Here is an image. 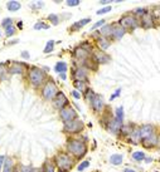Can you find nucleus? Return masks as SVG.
Returning a JSON list of instances; mask_svg holds the SVG:
<instances>
[{"label": "nucleus", "instance_id": "obj_1", "mask_svg": "<svg viewBox=\"0 0 160 172\" xmlns=\"http://www.w3.org/2000/svg\"><path fill=\"white\" fill-rule=\"evenodd\" d=\"M67 149H68V152L71 155H73L74 157L81 158V157H83L86 155L87 146H86V143L81 140H71V141H68Z\"/></svg>", "mask_w": 160, "mask_h": 172}, {"label": "nucleus", "instance_id": "obj_2", "mask_svg": "<svg viewBox=\"0 0 160 172\" xmlns=\"http://www.w3.org/2000/svg\"><path fill=\"white\" fill-rule=\"evenodd\" d=\"M45 78H47V74L40 68H37V67L30 68V70H29V81L34 87H39V85H42L44 83Z\"/></svg>", "mask_w": 160, "mask_h": 172}, {"label": "nucleus", "instance_id": "obj_3", "mask_svg": "<svg viewBox=\"0 0 160 172\" xmlns=\"http://www.w3.org/2000/svg\"><path fill=\"white\" fill-rule=\"evenodd\" d=\"M57 94H58V88H57V85H55V83L53 81H48L44 84L43 89H42V96H43L44 99H47V101H52Z\"/></svg>", "mask_w": 160, "mask_h": 172}, {"label": "nucleus", "instance_id": "obj_4", "mask_svg": "<svg viewBox=\"0 0 160 172\" xmlns=\"http://www.w3.org/2000/svg\"><path fill=\"white\" fill-rule=\"evenodd\" d=\"M55 163L62 171H68L73 166V160L67 153H59L55 156Z\"/></svg>", "mask_w": 160, "mask_h": 172}, {"label": "nucleus", "instance_id": "obj_5", "mask_svg": "<svg viewBox=\"0 0 160 172\" xmlns=\"http://www.w3.org/2000/svg\"><path fill=\"white\" fill-rule=\"evenodd\" d=\"M82 130H83V122L81 119H78V118L72 119L69 122H66L64 128H63V131L66 133H78Z\"/></svg>", "mask_w": 160, "mask_h": 172}, {"label": "nucleus", "instance_id": "obj_6", "mask_svg": "<svg viewBox=\"0 0 160 172\" xmlns=\"http://www.w3.org/2000/svg\"><path fill=\"white\" fill-rule=\"evenodd\" d=\"M59 116H61V119L66 123V122H69V121L77 118V112H76L71 106H66L64 108L61 109Z\"/></svg>", "mask_w": 160, "mask_h": 172}, {"label": "nucleus", "instance_id": "obj_7", "mask_svg": "<svg viewBox=\"0 0 160 172\" xmlns=\"http://www.w3.org/2000/svg\"><path fill=\"white\" fill-rule=\"evenodd\" d=\"M120 26L124 29H135L139 26V21L131 15H125L120 19Z\"/></svg>", "mask_w": 160, "mask_h": 172}, {"label": "nucleus", "instance_id": "obj_8", "mask_svg": "<svg viewBox=\"0 0 160 172\" xmlns=\"http://www.w3.org/2000/svg\"><path fill=\"white\" fill-rule=\"evenodd\" d=\"M133 133L136 136V140H144L154 133V128H152L151 124H144L141 128H139L137 131H135Z\"/></svg>", "mask_w": 160, "mask_h": 172}, {"label": "nucleus", "instance_id": "obj_9", "mask_svg": "<svg viewBox=\"0 0 160 172\" xmlns=\"http://www.w3.org/2000/svg\"><path fill=\"white\" fill-rule=\"evenodd\" d=\"M53 104L55 108H58L59 111L62 108H64V107L68 104V99L67 97L64 96V93H62V92H58V94L54 97V101H53Z\"/></svg>", "mask_w": 160, "mask_h": 172}, {"label": "nucleus", "instance_id": "obj_10", "mask_svg": "<svg viewBox=\"0 0 160 172\" xmlns=\"http://www.w3.org/2000/svg\"><path fill=\"white\" fill-rule=\"evenodd\" d=\"M121 127H122V123L119 121V119H116V118H112V119H110L108 121V123H107V130L110 133H119L121 131Z\"/></svg>", "mask_w": 160, "mask_h": 172}, {"label": "nucleus", "instance_id": "obj_11", "mask_svg": "<svg viewBox=\"0 0 160 172\" xmlns=\"http://www.w3.org/2000/svg\"><path fill=\"white\" fill-rule=\"evenodd\" d=\"M91 106L95 112H101L102 108L105 107V102H103V98L100 94H95L93 99L91 101Z\"/></svg>", "mask_w": 160, "mask_h": 172}, {"label": "nucleus", "instance_id": "obj_12", "mask_svg": "<svg viewBox=\"0 0 160 172\" xmlns=\"http://www.w3.org/2000/svg\"><path fill=\"white\" fill-rule=\"evenodd\" d=\"M24 64L23 63H18V62H13L11 66L9 67V73L10 74H23L24 72Z\"/></svg>", "mask_w": 160, "mask_h": 172}, {"label": "nucleus", "instance_id": "obj_13", "mask_svg": "<svg viewBox=\"0 0 160 172\" xmlns=\"http://www.w3.org/2000/svg\"><path fill=\"white\" fill-rule=\"evenodd\" d=\"M73 77L76 81H81V82H85L87 81V69L86 68H77L74 72H73Z\"/></svg>", "mask_w": 160, "mask_h": 172}, {"label": "nucleus", "instance_id": "obj_14", "mask_svg": "<svg viewBox=\"0 0 160 172\" xmlns=\"http://www.w3.org/2000/svg\"><path fill=\"white\" fill-rule=\"evenodd\" d=\"M93 58L96 63H100V64H106L110 62V57L105 52H100V51L93 53Z\"/></svg>", "mask_w": 160, "mask_h": 172}, {"label": "nucleus", "instance_id": "obj_15", "mask_svg": "<svg viewBox=\"0 0 160 172\" xmlns=\"http://www.w3.org/2000/svg\"><path fill=\"white\" fill-rule=\"evenodd\" d=\"M74 57L77 58L78 60H82V62H86L88 59V57H89V52L85 51V49H82L81 47L77 48L74 51Z\"/></svg>", "mask_w": 160, "mask_h": 172}, {"label": "nucleus", "instance_id": "obj_16", "mask_svg": "<svg viewBox=\"0 0 160 172\" xmlns=\"http://www.w3.org/2000/svg\"><path fill=\"white\" fill-rule=\"evenodd\" d=\"M125 34V29L120 25H112V33L111 35L115 38V39H121Z\"/></svg>", "mask_w": 160, "mask_h": 172}, {"label": "nucleus", "instance_id": "obj_17", "mask_svg": "<svg viewBox=\"0 0 160 172\" xmlns=\"http://www.w3.org/2000/svg\"><path fill=\"white\" fill-rule=\"evenodd\" d=\"M152 17H151V14L150 13H145L144 15L141 17V24L145 26V28H151L152 25H154V23H152Z\"/></svg>", "mask_w": 160, "mask_h": 172}, {"label": "nucleus", "instance_id": "obj_18", "mask_svg": "<svg viewBox=\"0 0 160 172\" xmlns=\"http://www.w3.org/2000/svg\"><path fill=\"white\" fill-rule=\"evenodd\" d=\"M143 143H144L145 147H152V146H155L156 143H158V138H156L155 133H152L151 136H149V137L144 138V140H143Z\"/></svg>", "mask_w": 160, "mask_h": 172}, {"label": "nucleus", "instance_id": "obj_19", "mask_svg": "<svg viewBox=\"0 0 160 172\" xmlns=\"http://www.w3.org/2000/svg\"><path fill=\"white\" fill-rule=\"evenodd\" d=\"M89 21H91V19L89 18H86V19H82V20H80V21H77V23H74L72 26H71V30H78V29H81V28H83L85 25H87Z\"/></svg>", "mask_w": 160, "mask_h": 172}, {"label": "nucleus", "instance_id": "obj_20", "mask_svg": "<svg viewBox=\"0 0 160 172\" xmlns=\"http://www.w3.org/2000/svg\"><path fill=\"white\" fill-rule=\"evenodd\" d=\"M8 73H9V70L6 68V66L4 63H0V81L8 79Z\"/></svg>", "mask_w": 160, "mask_h": 172}, {"label": "nucleus", "instance_id": "obj_21", "mask_svg": "<svg viewBox=\"0 0 160 172\" xmlns=\"http://www.w3.org/2000/svg\"><path fill=\"white\" fill-rule=\"evenodd\" d=\"M54 70L57 72V73H59V74L66 73V72H67V64L64 62H58L57 64H55Z\"/></svg>", "mask_w": 160, "mask_h": 172}, {"label": "nucleus", "instance_id": "obj_22", "mask_svg": "<svg viewBox=\"0 0 160 172\" xmlns=\"http://www.w3.org/2000/svg\"><path fill=\"white\" fill-rule=\"evenodd\" d=\"M6 8L9 9V11H17V10H19L20 8H22V4H20L19 2H9L8 4H6Z\"/></svg>", "mask_w": 160, "mask_h": 172}, {"label": "nucleus", "instance_id": "obj_23", "mask_svg": "<svg viewBox=\"0 0 160 172\" xmlns=\"http://www.w3.org/2000/svg\"><path fill=\"white\" fill-rule=\"evenodd\" d=\"M110 162L117 166V164H121L122 163V155H112L110 157Z\"/></svg>", "mask_w": 160, "mask_h": 172}, {"label": "nucleus", "instance_id": "obj_24", "mask_svg": "<svg viewBox=\"0 0 160 172\" xmlns=\"http://www.w3.org/2000/svg\"><path fill=\"white\" fill-rule=\"evenodd\" d=\"M97 43H99V47L102 49V51H106V49L110 47V44H111V43L107 39H105V38H100L99 40H97Z\"/></svg>", "mask_w": 160, "mask_h": 172}, {"label": "nucleus", "instance_id": "obj_25", "mask_svg": "<svg viewBox=\"0 0 160 172\" xmlns=\"http://www.w3.org/2000/svg\"><path fill=\"white\" fill-rule=\"evenodd\" d=\"M112 33V25H103L102 29L100 30V34L103 35V37H107V35H111Z\"/></svg>", "mask_w": 160, "mask_h": 172}, {"label": "nucleus", "instance_id": "obj_26", "mask_svg": "<svg viewBox=\"0 0 160 172\" xmlns=\"http://www.w3.org/2000/svg\"><path fill=\"white\" fill-rule=\"evenodd\" d=\"M3 172H13V161L10 158H5V161H4V171Z\"/></svg>", "mask_w": 160, "mask_h": 172}, {"label": "nucleus", "instance_id": "obj_27", "mask_svg": "<svg viewBox=\"0 0 160 172\" xmlns=\"http://www.w3.org/2000/svg\"><path fill=\"white\" fill-rule=\"evenodd\" d=\"M133 158L135 161H137V162H140V161H143L145 158V153L141 152V151H136V152L133 153Z\"/></svg>", "mask_w": 160, "mask_h": 172}, {"label": "nucleus", "instance_id": "obj_28", "mask_svg": "<svg viewBox=\"0 0 160 172\" xmlns=\"http://www.w3.org/2000/svg\"><path fill=\"white\" fill-rule=\"evenodd\" d=\"M116 119H119L122 123V121H124V108L122 107H119V108L116 109Z\"/></svg>", "mask_w": 160, "mask_h": 172}, {"label": "nucleus", "instance_id": "obj_29", "mask_svg": "<svg viewBox=\"0 0 160 172\" xmlns=\"http://www.w3.org/2000/svg\"><path fill=\"white\" fill-rule=\"evenodd\" d=\"M53 48H54V40H49L47 43V45L44 48V53L48 54V53H51L53 51Z\"/></svg>", "mask_w": 160, "mask_h": 172}, {"label": "nucleus", "instance_id": "obj_30", "mask_svg": "<svg viewBox=\"0 0 160 172\" xmlns=\"http://www.w3.org/2000/svg\"><path fill=\"white\" fill-rule=\"evenodd\" d=\"M74 87L77 88V89H80L81 92L86 91V85H85V82H81V81H76V82H74Z\"/></svg>", "mask_w": 160, "mask_h": 172}, {"label": "nucleus", "instance_id": "obj_31", "mask_svg": "<svg viewBox=\"0 0 160 172\" xmlns=\"http://www.w3.org/2000/svg\"><path fill=\"white\" fill-rule=\"evenodd\" d=\"M48 19L52 21L53 25H58V23H59V18H58V15H55V14H49Z\"/></svg>", "mask_w": 160, "mask_h": 172}, {"label": "nucleus", "instance_id": "obj_32", "mask_svg": "<svg viewBox=\"0 0 160 172\" xmlns=\"http://www.w3.org/2000/svg\"><path fill=\"white\" fill-rule=\"evenodd\" d=\"M95 97V93L92 89H86V101L87 102H91Z\"/></svg>", "mask_w": 160, "mask_h": 172}, {"label": "nucleus", "instance_id": "obj_33", "mask_svg": "<svg viewBox=\"0 0 160 172\" xmlns=\"http://www.w3.org/2000/svg\"><path fill=\"white\" fill-rule=\"evenodd\" d=\"M14 34H15V28H14L13 25L8 26L5 29V35H6V37H11V35H14Z\"/></svg>", "mask_w": 160, "mask_h": 172}, {"label": "nucleus", "instance_id": "obj_34", "mask_svg": "<svg viewBox=\"0 0 160 172\" xmlns=\"http://www.w3.org/2000/svg\"><path fill=\"white\" fill-rule=\"evenodd\" d=\"M48 28H49V25L42 23V21H38V23L34 25V29H37V30H39V29H48Z\"/></svg>", "mask_w": 160, "mask_h": 172}, {"label": "nucleus", "instance_id": "obj_35", "mask_svg": "<svg viewBox=\"0 0 160 172\" xmlns=\"http://www.w3.org/2000/svg\"><path fill=\"white\" fill-rule=\"evenodd\" d=\"M88 166H89V161H83L82 163H80V166L77 167V170L78 171H83V170H86Z\"/></svg>", "mask_w": 160, "mask_h": 172}, {"label": "nucleus", "instance_id": "obj_36", "mask_svg": "<svg viewBox=\"0 0 160 172\" xmlns=\"http://www.w3.org/2000/svg\"><path fill=\"white\" fill-rule=\"evenodd\" d=\"M44 172H54V167L51 162H47L44 164Z\"/></svg>", "mask_w": 160, "mask_h": 172}, {"label": "nucleus", "instance_id": "obj_37", "mask_svg": "<svg viewBox=\"0 0 160 172\" xmlns=\"http://www.w3.org/2000/svg\"><path fill=\"white\" fill-rule=\"evenodd\" d=\"M2 25L5 28V29H6V28H8V26H10V25H13V20L10 19V18H6V19H4L3 20V23H2Z\"/></svg>", "mask_w": 160, "mask_h": 172}, {"label": "nucleus", "instance_id": "obj_38", "mask_svg": "<svg viewBox=\"0 0 160 172\" xmlns=\"http://www.w3.org/2000/svg\"><path fill=\"white\" fill-rule=\"evenodd\" d=\"M111 10V6L108 5V6H105V8H102V9H100L99 11H97V15H102V14H106V13H108Z\"/></svg>", "mask_w": 160, "mask_h": 172}, {"label": "nucleus", "instance_id": "obj_39", "mask_svg": "<svg viewBox=\"0 0 160 172\" xmlns=\"http://www.w3.org/2000/svg\"><path fill=\"white\" fill-rule=\"evenodd\" d=\"M19 172H34V170L29 166H20L19 167Z\"/></svg>", "mask_w": 160, "mask_h": 172}, {"label": "nucleus", "instance_id": "obj_40", "mask_svg": "<svg viewBox=\"0 0 160 172\" xmlns=\"http://www.w3.org/2000/svg\"><path fill=\"white\" fill-rule=\"evenodd\" d=\"M67 5L68 6H77V5H80V0H68Z\"/></svg>", "mask_w": 160, "mask_h": 172}, {"label": "nucleus", "instance_id": "obj_41", "mask_svg": "<svg viewBox=\"0 0 160 172\" xmlns=\"http://www.w3.org/2000/svg\"><path fill=\"white\" fill-rule=\"evenodd\" d=\"M105 21L106 20H100V21H97V23L91 28V30H93V29H96V28H99V26H102V25H105Z\"/></svg>", "mask_w": 160, "mask_h": 172}, {"label": "nucleus", "instance_id": "obj_42", "mask_svg": "<svg viewBox=\"0 0 160 172\" xmlns=\"http://www.w3.org/2000/svg\"><path fill=\"white\" fill-rule=\"evenodd\" d=\"M43 6H44V3H42V2L30 4V8H43Z\"/></svg>", "mask_w": 160, "mask_h": 172}, {"label": "nucleus", "instance_id": "obj_43", "mask_svg": "<svg viewBox=\"0 0 160 172\" xmlns=\"http://www.w3.org/2000/svg\"><path fill=\"white\" fill-rule=\"evenodd\" d=\"M145 13H146V11H145V9H136V10H135L136 15H141V17H143Z\"/></svg>", "mask_w": 160, "mask_h": 172}, {"label": "nucleus", "instance_id": "obj_44", "mask_svg": "<svg viewBox=\"0 0 160 172\" xmlns=\"http://www.w3.org/2000/svg\"><path fill=\"white\" fill-rule=\"evenodd\" d=\"M72 94H73V97H74L76 99H80V98H81V94H80V93H78V91H77V89L72 91Z\"/></svg>", "mask_w": 160, "mask_h": 172}, {"label": "nucleus", "instance_id": "obj_45", "mask_svg": "<svg viewBox=\"0 0 160 172\" xmlns=\"http://www.w3.org/2000/svg\"><path fill=\"white\" fill-rule=\"evenodd\" d=\"M120 93H121V89H117V91L114 93V94L111 96V101H112V99H115L116 97H119V96H120Z\"/></svg>", "mask_w": 160, "mask_h": 172}, {"label": "nucleus", "instance_id": "obj_46", "mask_svg": "<svg viewBox=\"0 0 160 172\" xmlns=\"http://www.w3.org/2000/svg\"><path fill=\"white\" fill-rule=\"evenodd\" d=\"M4 161H5V156L0 155V170H2V167L4 166Z\"/></svg>", "mask_w": 160, "mask_h": 172}, {"label": "nucleus", "instance_id": "obj_47", "mask_svg": "<svg viewBox=\"0 0 160 172\" xmlns=\"http://www.w3.org/2000/svg\"><path fill=\"white\" fill-rule=\"evenodd\" d=\"M22 57H23V58H25V59H29V53H28V52H23Z\"/></svg>", "mask_w": 160, "mask_h": 172}, {"label": "nucleus", "instance_id": "obj_48", "mask_svg": "<svg viewBox=\"0 0 160 172\" xmlns=\"http://www.w3.org/2000/svg\"><path fill=\"white\" fill-rule=\"evenodd\" d=\"M102 5H106V4H108L110 3V0H102V2H100Z\"/></svg>", "mask_w": 160, "mask_h": 172}, {"label": "nucleus", "instance_id": "obj_49", "mask_svg": "<svg viewBox=\"0 0 160 172\" xmlns=\"http://www.w3.org/2000/svg\"><path fill=\"white\" fill-rule=\"evenodd\" d=\"M59 75H61V78H62L63 81L66 79V73H62V74H59Z\"/></svg>", "mask_w": 160, "mask_h": 172}, {"label": "nucleus", "instance_id": "obj_50", "mask_svg": "<svg viewBox=\"0 0 160 172\" xmlns=\"http://www.w3.org/2000/svg\"><path fill=\"white\" fill-rule=\"evenodd\" d=\"M124 172H135V171H134V170H130V168H126Z\"/></svg>", "mask_w": 160, "mask_h": 172}, {"label": "nucleus", "instance_id": "obj_51", "mask_svg": "<svg viewBox=\"0 0 160 172\" xmlns=\"http://www.w3.org/2000/svg\"><path fill=\"white\" fill-rule=\"evenodd\" d=\"M0 37H2V33H0Z\"/></svg>", "mask_w": 160, "mask_h": 172}, {"label": "nucleus", "instance_id": "obj_52", "mask_svg": "<svg viewBox=\"0 0 160 172\" xmlns=\"http://www.w3.org/2000/svg\"><path fill=\"white\" fill-rule=\"evenodd\" d=\"M61 172H62V171H61Z\"/></svg>", "mask_w": 160, "mask_h": 172}]
</instances>
